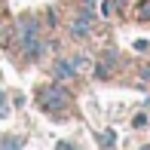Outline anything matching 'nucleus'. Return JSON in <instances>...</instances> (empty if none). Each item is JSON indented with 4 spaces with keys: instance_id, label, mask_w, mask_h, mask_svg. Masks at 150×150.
<instances>
[{
    "instance_id": "nucleus-1",
    "label": "nucleus",
    "mask_w": 150,
    "mask_h": 150,
    "mask_svg": "<svg viewBox=\"0 0 150 150\" xmlns=\"http://www.w3.org/2000/svg\"><path fill=\"white\" fill-rule=\"evenodd\" d=\"M34 101H37V107L46 113V117H52V120H67V110H71V92L64 89V83L52 80V83L37 86Z\"/></svg>"
},
{
    "instance_id": "nucleus-12",
    "label": "nucleus",
    "mask_w": 150,
    "mask_h": 150,
    "mask_svg": "<svg viewBox=\"0 0 150 150\" xmlns=\"http://www.w3.org/2000/svg\"><path fill=\"white\" fill-rule=\"evenodd\" d=\"M113 3H117V6H120V12H122V9L129 6V0H113Z\"/></svg>"
},
{
    "instance_id": "nucleus-5",
    "label": "nucleus",
    "mask_w": 150,
    "mask_h": 150,
    "mask_svg": "<svg viewBox=\"0 0 150 150\" xmlns=\"http://www.w3.org/2000/svg\"><path fill=\"white\" fill-rule=\"evenodd\" d=\"M117 12H120V6L113 3V0H98V18L107 22V18H113Z\"/></svg>"
},
{
    "instance_id": "nucleus-9",
    "label": "nucleus",
    "mask_w": 150,
    "mask_h": 150,
    "mask_svg": "<svg viewBox=\"0 0 150 150\" xmlns=\"http://www.w3.org/2000/svg\"><path fill=\"white\" fill-rule=\"evenodd\" d=\"M98 144L101 147H117V132H113V129H104V132L98 135Z\"/></svg>"
},
{
    "instance_id": "nucleus-10",
    "label": "nucleus",
    "mask_w": 150,
    "mask_h": 150,
    "mask_svg": "<svg viewBox=\"0 0 150 150\" xmlns=\"http://www.w3.org/2000/svg\"><path fill=\"white\" fill-rule=\"evenodd\" d=\"M89 61H92L89 55H74V58H71V64L77 67V74H83V71H89V67H92Z\"/></svg>"
},
{
    "instance_id": "nucleus-2",
    "label": "nucleus",
    "mask_w": 150,
    "mask_h": 150,
    "mask_svg": "<svg viewBox=\"0 0 150 150\" xmlns=\"http://www.w3.org/2000/svg\"><path fill=\"white\" fill-rule=\"evenodd\" d=\"M95 25H98V12H95L92 6H80V12L71 18V25H67V34H71L74 40H83V37H89L95 31Z\"/></svg>"
},
{
    "instance_id": "nucleus-7",
    "label": "nucleus",
    "mask_w": 150,
    "mask_h": 150,
    "mask_svg": "<svg viewBox=\"0 0 150 150\" xmlns=\"http://www.w3.org/2000/svg\"><path fill=\"white\" fill-rule=\"evenodd\" d=\"M0 147L3 150H22L25 138H18V135H0Z\"/></svg>"
},
{
    "instance_id": "nucleus-8",
    "label": "nucleus",
    "mask_w": 150,
    "mask_h": 150,
    "mask_svg": "<svg viewBox=\"0 0 150 150\" xmlns=\"http://www.w3.org/2000/svg\"><path fill=\"white\" fill-rule=\"evenodd\" d=\"M12 117V104H9V95H6V89L0 86V120Z\"/></svg>"
},
{
    "instance_id": "nucleus-4",
    "label": "nucleus",
    "mask_w": 150,
    "mask_h": 150,
    "mask_svg": "<svg viewBox=\"0 0 150 150\" xmlns=\"http://www.w3.org/2000/svg\"><path fill=\"white\" fill-rule=\"evenodd\" d=\"M74 77H77V67L71 64V58H55V61H52V80H58V83H71Z\"/></svg>"
},
{
    "instance_id": "nucleus-3",
    "label": "nucleus",
    "mask_w": 150,
    "mask_h": 150,
    "mask_svg": "<svg viewBox=\"0 0 150 150\" xmlns=\"http://www.w3.org/2000/svg\"><path fill=\"white\" fill-rule=\"evenodd\" d=\"M12 28H16V34H43V22L37 16H31V12H25V16H18L12 22Z\"/></svg>"
},
{
    "instance_id": "nucleus-6",
    "label": "nucleus",
    "mask_w": 150,
    "mask_h": 150,
    "mask_svg": "<svg viewBox=\"0 0 150 150\" xmlns=\"http://www.w3.org/2000/svg\"><path fill=\"white\" fill-rule=\"evenodd\" d=\"M92 74H95L98 80H110V74H113V64H107L104 58H98V61L92 64Z\"/></svg>"
},
{
    "instance_id": "nucleus-11",
    "label": "nucleus",
    "mask_w": 150,
    "mask_h": 150,
    "mask_svg": "<svg viewBox=\"0 0 150 150\" xmlns=\"http://www.w3.org/2000/svg\"><path fill=\"white\" fill-rule=\"evenodd\" d=\"M135 12H138V18H141V22H150V0H141Z\"/></svg>"
},
{
    "instance_id": "nucleus-13",
    "label": "nucleus",
    "mask_w": 150,
    "mask_h": 150,
    "mask_svg": "<svg viewBox=\"0 0 150 150\" xmlns=\"http://www.w3.org/2000/svg\"><path fill=\"white\" fill-rule=\"evenodd\" d=\"M141 77H147V80H150V64H144V67H141Z\"/></svg>"
}]
</instances>
